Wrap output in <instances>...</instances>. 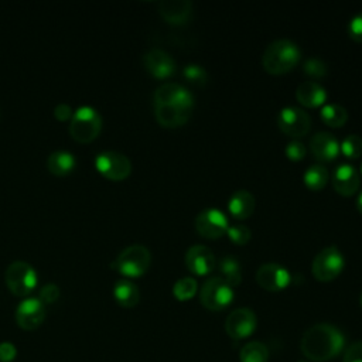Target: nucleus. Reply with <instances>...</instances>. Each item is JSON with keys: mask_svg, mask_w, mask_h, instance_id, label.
Returning <instances> with one entry per match:
<instances>
[{"mask_svg": "<svg viewBox=\"0 0 362 362\" xmlns=\"http://www.w3.org/2000/svg\"><path fill=\"white\" fill-rule=\"evenodd\" d=\"M345 345V337L335 325L320 322L310 327L300 341L305 358L314 362H327L338 356Z\"/></svg>", "mask_w": 362, "mask_h": 362, "instance_id": "nucleus-1", "label": "nucleus"}, {"mask_svg": "<svg viewBox=\"0 0 362 362\" xmlns=\"http://www.w3.org/2000/svg\"><path fill=\"white\" fill-rule=\"evenodd\" d=\"M301 51L296 42L287 38L272 41L262 57L263 68L273 75H281L291 71L300 61Z\"/></svg>", "mask_w": 362, "mask_h": 362, "instance_id": "nucleus-2", "label": "nucleus"}, {"mask_svg": "<svg viewBox=\"0 0 362 362\" xmlns=\"http://www.w3.org/2000/svg\"><path fill=\"white\" fill-rule=\"evenodd\" d=\"M102 130V116L99 112L89 106H79L71 117L69 133L79 143H89L98 137Z\"/></svg>", "mask_w": 362, "mask_h": 362, "instance_id": "nucleus-3", "label": "nucleus"}, {"mask_svg": "<svg viewBox=\"0 0 362 362\" xmlns=\"http://www.w3.org/2000/svg\"><path fill=\"white\" fill-rule=\"evenodd\" d=\"M151 263V253L144 245L126 246L113 262V267L126 277L143 276Z\"/></svg>", "mask_w": 362, "mask_h": 362, "instance_id": "nucleus-4", "label": "nucleus"}, {"mask_svg": "<svg viewBox=\"0 0 362 362\" xmlns=\"http://www.w3.org/2000/svg\"><path fill=\"white\" fill-rule=\"evenodd\" d=\"M4 280L14 296L25 297L35 288L38 276L30 263L24 260H14L7 266Z\"/></svg>", "mask_w": 362, "mask_h": 362, "instance_id": "nucleus-5", "label": "nucleus"}, {"mask_svg": "<svg viewBox=\"0 0 362 362\" xmlns=\"http://www.w3.org/2000/svg\"><path fill=\"white\" fill-rule=\"evenodd\" d=\"M201 304L211 311H221L233 301V287L221 276L209 277L199 291Z\"/></svg>", "mask_w": 362, "mask_h": 362, "instance_id": "nucleus-6", "label": "nucleus"}, {"mask_svg": "<svg viewBox=\"0 0 362 362\" xmlns=\"http://www.w3.org/2000/svg\"><path fill=\"white\" fill-rule=\"evenodd\" d=\"M345 266V257L337 246L321 249L313 260L311 272L318 281L334 280Z\"/></svg>", "mask_w": 362, "mask_h": 362, "instance_id": "nucleus-7", "label": "nucleus"}, {"mask_svg": "<svg viewBox=\"0 0 362 362\" xmlns=\"http://www.w3.org/2000/svg\"><path fill=\"white\" fill-rule=\"evenodd\" d=\"M95 167L103 177L113 181L124 180L132 173V163L129 157L113 150L99 153L95 158Z\"/></svg>", "mask_w": 362, "mask_h": 362, "instance_id": "nucleus-8", "label": "nucleus"}, {"mask_svg": "<svg viewBox=\"0 0 362 362\" xmlns=\"http://www.w3.org/2000/svg\"><path fill=\"white\" fill-rule=\"evenodd\" d=\"M277 126L284 134L298 139L308 133L311 119L304 109L297 106H286L277 115Z\"/></svg>", "mask_w": 362, "mask_h": 362, "instance_id": "nucleus-9", "label": "nucleus"}, {"mask_svg": "<svg viewBox=\"0 0 362 362\" xmlns=\"http://www.w3.org/2000/svg\"><path fill=\"white\" fill-rule=\"evenodd\" d=\"M229 222L226 215L218 208H206L195 218L197 232L206 239H216L226 233Z\"/></svg>", "mask_w": 362, "mask_h": 362, "instance_id": "nucleus-10", "label": "nucleus"}, {"mask_svg": "<svg viewBox=\"0 0 362 362\" xmlns=\"http://www.w3.org/2000/svg\"><path fill=\"white\" fill-rule=\"evenodd\" d=\"M45 318V304L38 297H25L16 308V322L25 331L38 328Z\"/></svg>", "mask_w": 362, "mask_h": 362, "instance_id": "nucleus-11", "label": "nucleus"}, {"mask_svg": "<svg viewBox=\"0 0 362 362\" xmlns=\"http://www.w3.org/2000/svg\"><path fill=\"white\" fill-rule=\"evenodd\" d=\"M257 325L256 314L246 307L233 310L225 321V329L233 339H245L250 337Z\"/></svg>", "mask_w": 362, "mask_h": 362, "instance_id": "nucleus-12", "label": "nucleus"}, {"mask_svg": "<svg viewBox=\"0 0 362 362\" xmlns=\"http://www.w3.org/2000/svg\"><path fill=\"white\" fill-rule=\"evenodd\" d=\"M154 105H173L182 107H194L192 93L182 85L175 82H165L160 85L153 95Z\"/></svg>", "mask_w": 362, "mask_h": 362, "instance_id": "nucleus-13", "label": "nucleus"}, {"mask_svg": "<svg viewBox=\"0 0 362 362\" xmlns=\"http://www.w3.org/2000/svg\"><path fill=\"white\" fill-rule=\"evenodd\" d=\"M290 272L279 263H263L256 272V281L267 291H280L290 284Z\"/></svg>", "mask_w": 362, "mask_h": 362, "instance_id": "nucleus-14", "label": "nucleus"}, {"mask_svg": "<svg viewBox=\"0 0 362 362\" xmlns=\"http://www.w3.org/2000/svg\"><path fill=\"white\" fill-rule=\"evenodd\" d=\"M143 65L146 71L154 78L164 79L175 72L174 58L161 48H151L143 55Z\"/></svg>", "mask_w": 362, "mask_h": 362, "instance_id": "nucleus-15", "label": "nucleus"}, {"mask_svg": "<svg viewBox=\"0 0 362 362\" xmlns=\"http://www.w3.org/2000/svg\"><path fill=\"white\" fill-rule=\"evenodd\" d=\"M216 264L215 255L205 245H194L185 253L187 269L197 276L209 274Z\"/></svg>", "mask_w": 362, "mask_h": 362, "instance_id": "nucleus-16", "label": "nucleus"}, {"mask_svg": "<svg viewBox=\"0 0 362 362\" xmlns=\"http://www.w3.org/2000/svg\"><path fill=\"white\" fill-rule=\"evenodd\" d=\"M158 11L167 23L181 25L189 21L192 16V3L189 0H161L158 3Z\"/></svg>", "mask_w": 362, "mask_h": 362, "instance_id": "nucleus-17", "label": "nucleus"}, {"mask_svg": "<svg viewBox=\"0 0 362 362\" xmlns=\"http://www.w3.org/2000/svg\"><path fill=\"white\" fill-rule=\"evenodd\" d=\"M359 182L358 170L348 163L339 164L332 174V185L335 191L345 197L354 195L359 188Z\"/></svg>", "mask_w": 362, "mask_h": 362, "instance_id": "nucleus-18", "label": "nucleus"}, {"mask_svg": "<svg viewBox=\"0 0 362 362\" xmlns=\"http://www.w3.org/2000/svg\"><path fill=\"white\" fill-rule=\"evenodd\" d=\"M310 148L318 161H332L339 154V143L328 132L315 133L310 141Z\"/></svg>", "mask_w": 362, "mask_h": 362, "instance_id": "nucleus-19", "label": "nucleus"}, {"mask_svg": "<svg viewBox=\"0 0 362 362\" xmlns=\"http://www.w3.org/2000/svg\"><path fill=\"white\" fill-rule=\"evenodd\" d=\"M192 109L173 105H154V115L157 122L164 127H178L188 122Z\"/></svg>", "mask_w": 362, "mask_h": 362, "instance_id": "nucleus-20", "label": "nucleus"}, {"mask_svg": "<svg viewBox=\"0 0 362 362\" xmlns=\"http://www.w3.org/2000/svg\"><path fill=\"white\" fill-rule=\"evenodd\" d=\"M297 100L307 107L321 106L327 99V90L315 81H304L296 90Z\"/></svg>", "mask_w": 362, "mask_h": 362, "instance_id": "nucleus-21", "label": "nucleus"}, {"mask_svg": "<svg viewBox=\"0 0 362 362\" xmlns=\"http://www.w3.org/2000/svg\"><path fill=\"white\" fill-rule=\"evenodd\" d=\"M256 206V199L247 189H238L235 191L229 201H228V209L230 215L236 219H246L249 218Z\"/></svg>", "mask_w": 362, "mask_h": 362, "instance_id": "nucleus-22", "label": "nucleus"}, {"mask_svg": "<svg viewBox=\"0 0 362 362\" xmlns=\"http://www.w3.org/2000/svg\"><path fill=\"white\" fill-rule=\"evenodd\" d=\"M113 297L122 307L132 308L139 303L140 291L133 281L127 279H120L113 286Z\"/></svg>", "mask_w": 362, "mask_h": 362, "instance_id": "nucleus-23", "label": "nucleus"}, {"mask_svg": "<svg viewBox=\"0 0 362 362\" xmlns=\"http://www.w3.org/2000/svg\"><path fill=\"white\" fill-rule=\"evenodd\" d=\"M47 167L55 175H66L76 167V158L68 150H55L48 156Z\"/></svg>", "mask_w": 362, "mask_h": 362, "instance_id": "nucleus-24", "label": "nucleus"}, {"mask_svg": "<svg viewBox=\"0 0 362 362\" xmlns=\"http://www.w3.org/2000/svg\"><path fill=\"white\" fill-rule=\"evenodd\" d=\"M218 269L221 272V277L229 286H238L242 281V272L240 264L235 256H225L219 260Z\"/></svg>", "mask_w": 362, "mask_h": 362, "instance_id": "nucleus-25", "label": "nucleus"}, {"mask_svg": "<svg viewBox=\"0 0 362 362\" xmlns=\"http://www.w3.org/2000/svg\"><path fill=\"white\" fill-rule=\"evenodd\" d=\"M320 116L322 122L331 127H341L348 120L346 109L338 103H327L321 107Z\"/></svg>", "mask_w": 362, "mask_h": 362, "instance_id": "nucleus-26", "label": "nucleus"}, {"mask_svg": "<svg viewBox=\"0 0 362 362\" xmlns=\"http://www.w3.org/2000/svg\"><path fill=\"white\" fill-rule=\"evenodd\" d=\"M303 180L307 188L313 191H320L325 187L328 181V170L321 164H313L305 170Z\"/></svg>", "mask_w": 362, "mask_h": 362, "instance_id": "nucleus-27", "label": "nucleus"}, {"mask_svg": "<svg viewBox=\"0 0 362 362\" xmlns=\"http://www.w3.org/2000/svg\"><path fill=\"white\" fill-rule=\"evenodd\" d=\"M240 362H267L269 349L264 344L255 341L246 344L239 352Z\"/></svg>", "mask_w": 362, "mask_h": 362, "instance_id": "nucleus-28", "label": "nucleus"}, {"mask_svg": "<svg viewBox=\"0 0 362 362\" xmlns=\"http://www.w3.org/2000/svg\"><path fill=\"white\" fill-rule=\"evenodd\" d=\"M198 290V283L194 277H181L173 286V294L180 301L191 300Z\"/></svg>", "mask_w": 362, "mask_h": 362, "instance_id": "nucleus-29", "label": "nucleus"}, {"mask_svg": "<svg viewBox=\"0 0 362 362\" xmlns=\"http://www.w3.org/2000/svg\"><path fill=\"white\" fill-rule=\"evenodd\" d=\"M339 151L346 158H359L362 154V139L358 134H348L339 144Z\"/></svg>", "mask_w": 362, "mask_h": 362, "instance_id": "nucleus-30", "label": "nucleus"}, {"mask_svg": "<svg viewBox=\"0 0 362 362\" xmlns=\"http://www.w3.org/2000/svg\"><path fill=\"white\" fill-rule=\"evenodd\" d=\"M228 238L236 243V245H245L252 238V232L250 229L246 226V225H240V223H236V225H229L228 230Z\"/></svg>", "mask_w": 362, "mask_h": 362, "instance_id": "nucleus-31", "label": "nucleus"}, {"mask_svg": "<svg viewBox=\"0 0 362 362\" xmlns=\"http://www.w3.org/2000/svg\"><path fill=\"white\" fill-rule=\"evenodd\" d=\"M303 71L311 78H322L327 75V65L322 59L313 57L303 64Z\"/></svg>", "mask_w": 362, "mask_h": 362, "instance_id": "nucleus-32", "label": "nucleus"}, {"mask_svg": "<svg viewBox=\"0 0 362 362\" xmlns=\"http://www.w3.org/2000/svg\"><path fill=\"white\" fill-rule=\"evenodd\" d=\"M182 75L185 76L187 81L197 83V85H202L206 82V71L198 64L185 65L182 69Z\"/></svg>", "mask_w": 362, "mask_h": 362, "instance_id": "nucleus-33", "label": "nucleus"}, {"mask_svg": "<svg viewBox=\"0 0 362 362\" xmlns=\"http://www.w3.org/2000/svg\"><path fill=\"white\" fill-rule=\"evenodd\" d=\"M305 146L303 141L300 140H291L286 144V148H284V154L288 160L291 161H301L304 157H305Z\"/></svg>", "mask_w": 362, "mask_h": 362, "instance_id": "nucleus-34", "label": "nucleus"}, {"mask_svg": "<svg viewBox=\"0 0 362 362\" xmlns=\"http://www.w3.org/2000/svg\"><path fill=\"white\" fill-rule=\"evenodd\" d=\"M59 297V287L55 283H47L41 287L40 290V296L38 298L44 303V304H51L54 301H57Z\"/></svg>", "mask_w": 362, "mask_h": 362, "instance_id": "nucleus-35", "label": "nucleus"}, {"mask_svg": "<svg viewBox=\"0 0 362 362\" xmlns=\"http://www.w3.org/2000/svg\"><path fill=\"white\" fill-rule=\"evenodd\" d=\"M348 34L349 37L356 41L362 42V11L356 13L348 23Z\"/></svg>", "mask_w": 362, "mask_h": 362, "instance_id": "nucleus-36", "label": "nucleus"}, {"mask_svg": "<svg viewBox=\"0 0 362 362\" xmlns=\"http://www.w3.org/2000/svg\"><path fill=\"white\" fill-rule=\"evenodd\" d=\"M342 362H362V342H354L351 344L344 354Z\"/></svg>", "mask_w": 362, "mask_h": 362, "instance_id": "nucleus-37", "label": "nucleus"}, {"mask_svg": "<svg viewBox=\"0 0 362 362\" xmlns=\"http://www.w3.org/2000/svg\"><path fill=\"white\" fill-rule=\"evenodd\" d=\"M17 356V349L11 342H0V362H11Z\"/></svg>", "mask_w": 362, "mask_h": 362, "instance_id": "nucleus-38", "label": "nucleus"}, {"mask_svg": "<svg viewBox=\"0 0 362 362\" xmlns=\"http://www.w3.org/2000/svg\"><path fill=\"white\" fill-rule=\"evenodd\" d=\"M72 109H71V106L68 105V103H58L55 107H54V116L58 119V120H61V122H64V120H68V119H71L72 117Z\"/></svg>", "mask_w": 362, "mask_h": 362, "instance_id": "nucleus-39", "label": "nucleus"}, {"mask_svg": "<svg viewBox=\"0 0 362 362\" xmlns=\"http://www.w3.org/2000/svg\"><path fill=\"white\" fill-rule=\"evenodd\" d=\"M356 209L362 214V191L359 192V195L356 198Z\"/></svg>", "mask_w": 362, "mask_h": 362, "instance_id": "nucleus-40", "label": "nucleus"}, {"mask_svg": "<svg viewBox=\"0 0 362 362\" xmlns=\"http://www.w3.org/2000/svg\"><path fill=\"white\" fill-rule=\"evenodd\" d=\"M361 305H362V293H361Z\"/></svg>", "mask_w": 362, "mask_h": 362, "instance_id": "nucleus-41", "label": "nucleus"}, {"mask_svg": "<svg viewBox=\"0 0 362 362\" xmlns=\"http://www.w3.org/2000/svg\"><path fill=\"white\" fill-rule=\"evenodd\" d=\"M361 173H362V163H361Z\"/></svg>", "mask_w": 362, "mask_h": 362, "instance_id": "nucleus-42", "label": "nucleus"}, {"mask_svg": "<svg viewBox=\"0 0 362 362\" xmlns=\"http://www.w3.org/2000/svg\"><path fill=\"white\" fill-rule=\"evenodd\" d=\"M298 362H305V361H298Z\"/></svg>", "mask_w": 362, "mask_h": 362, "instance_id": "nucleus-43", "label": "nucleus"}]
</instances>
